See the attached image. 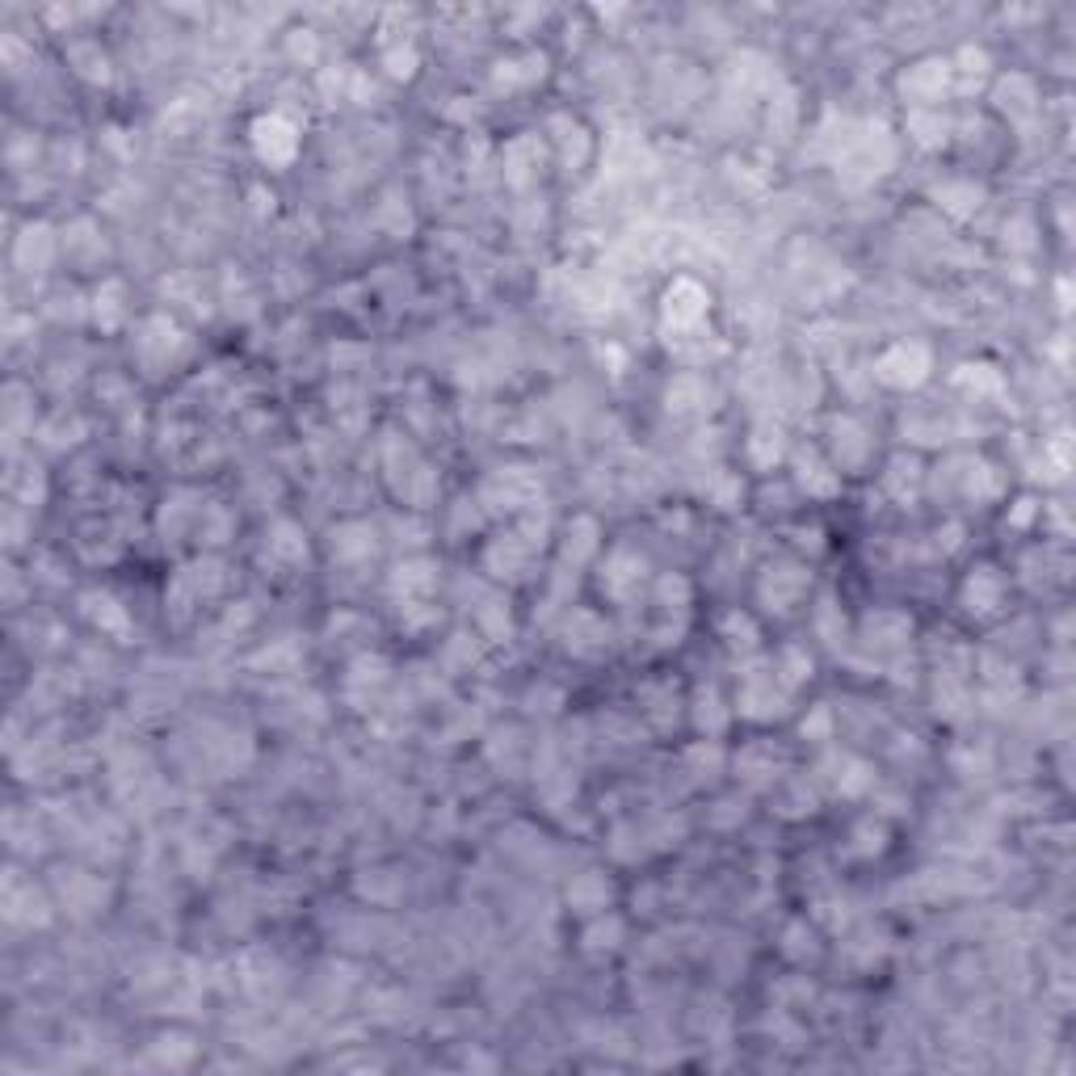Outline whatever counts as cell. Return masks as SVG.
<instances>
[{
	"mask_svg": "<svg viewBox=\"0 0 1076 1076\" xmlns=\"http://www.w3.org/2000/svg\"><path fill=\"white\" fill-rule=\"evenodd\" d=\"M925 366H929V358H925L922 345H896L888 358L879 362V375L896 387H913L925 379Z\"/></svg>",
	"mask_w": 1076,
	"mask_h": 1076,
	"instance_id": "obj_1",
	"label": "cell"
},
{
	"mask_svg": "<svg viewBox=\"0 0 1076 1076\" xmlns=\"http://www.w3.org/2000/svg\"><path fill=\"white\" fill-rule=\"evenodd\" d=\"M253 139L256 152L265 160H290V152H295V130L286 127L283 118H261L253 127Z\"/></svg>",
	"mask_w": 1076,
	"mask_h": 1076,
	"instance_id": "obj_2",
	"label": "cell"
}]
</instances>
